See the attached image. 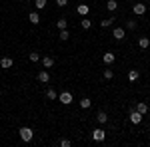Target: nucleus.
Wrapping results in <instances>:
<instances>
[{"label":"nucleus","mask_w":150,"mask_h":147,"mask_svg":"<svg viewBox=\"0 0 150 147\" xmlns=\"http://www.w3.org/2000/svg\"><path fill=\"white\" fill-rule=\"evenodd\" d=\"M134 109H136V111H140V113H142V115H146V113H148V105H146V103H144V102H140L138 105L134 107Z\"/></svg>","instance_id":"obj_11"},{"label":"nucleus","mask_w":150,"mask_h":147,"mask_svg":"<svg viewBox=\"0 0 150 147\" xmlns=\"http://www.w3.org/2000/svg\"><path fill=\"white\" fill-rule=\"evenodd\" d=\"M60 145H62V147H70V145H72V141H70V139H60Z\"/></svg>","instance_id":"obj_28"},{"label":"nucleus","mask_w":150,"mask_h":147,"mask_svg":"<svg viewBox=\"0 0 150 147\" xmlns=\"http://www.w3.org/2000/svg\"><path fill=\"white\" fill-rule=\"evenodd\" d=\"M28 58H30V62H38L40 60V54L38 52H32V54H28Z\"/></svg>","instance_id":"obj_25"},{"label":"nucleus","mask_w":150,"mask_h":147,"mask_svg":"<svg viewBox=\"0 0 150 147\" xmlns=\"http://www.w3.org/2000/svg\"><path fill=\"white\" fill-rule=\"evenodd\" d=\"M36 78H38L40 84H48V82H50V74H48L46 70H42V72H38V76H36Z\"/></svg>","instance_id":"obj_5"},{"label":"nucleus","mask_w":150,"mask_h":147,"mask_svg":"<svg viewBox=\"0 0 150 147\" xmlns=\"http://www.w3.org/2000/svg\"><path fill=\"white\" fill-rule=\"evenodd\" d=\"M138 46L142 48V50H144V48H148V46H150V38H144V36H142V38L138 40Z\"/></svg>","instance_id":"obj_16"},{"label":"nucleus","mask_w":150,"mask_h":147,"mask_svg":"<svg viewBox=\"0 0 150 147\" xmlns=\"http://www.w3.org/2000/svg\"><path fill=\"white\" fill-rule=\"evenodd\" d=\"M96 119H98V123H106V121H108V115H106V111H98Z\"/></svg>","instance_id":"obj_14"},{"label":"nucleus","mask_w":150,"mask_h":147,"mask_svg":"<svg viewBox=\"0 0 150 147\" xmlns=\"http://www.w3.org/2000/svg\"><path fill=\"white\" fill-rule=\"evenodd\" d=\"M40 60H42V66H44L46 70L54 66V58H50V56H44V58H40Z\"/></svg>","instance_id":"obj_8"},{"label":"nucleus","mask_w":150,"mask_h":147,"mask_svg":"<svg viewBox=\"0 0 150 147\" xmlns=\"http://www.w3.org/2000/svg\"><path fill=\"white\" fill-rule=\"evenodd\" d=\"M58 38H60V40H64V42H66V40H68V38H70L68 30H60V36H58Z\"/></svg>","instance_id":"obj_24"},{"label":"nucleus","mask_w":150,"mask_h":147,"mask_svg":"<svg viewBox=\"0 0 150 147\" xmlns=\"http://www.w3.org/2000/svg\"><path fill=\"white\" fill-rule=\"evenodd\" d=\"M82 28H84V30H88V28H90V26H92V20H90V18H82Z\"/></svg>","instance_id":"obj_22"},{"label":"nucleus","mask_w":150,"mask_h":147,"mask_svg":"<svg viewBox=\"0 0 150 147\" xmlns=\"http://www.w3.org/2000/svg\"><path fill=\"white\" fill-rule=\"evenodd\" d=\"M104 137H106V131H104V129H94L92 131V139L94 141H104Z\"/></svg>","instance_id":"obj_4"},{"label":"nucleus","mask_w":150,"mask_h":147,"mask_svg":"<svg viewBox=\"0 0 150 147\" xmlns=\"http://www.w3.org/2000/svg\"><path fill=\"white\" fill-rule=\"evenodd\" d=\"M28 20L32 24H40V14H38V12H30V14H28Z\"/></svg>","instance_id":"obj_10"},{"label":"nucleus","mask_w":150,"mask_h":147,"mask_svg":"<svg viewBox=\"0 0 150 147\" xmlns=\"http://www.w3.org/2000/svg\"><path fill=\"white\" fill-rule=\"evenodd\" d=\"M76 10H78V14H80V16H86V14H88V12H90V8H88V6H86V4H80V6H78V8H76Z\"/></svg>","instance_id":"obj_15"},{"label":"nucleus","mask_w":150,"mask_h":147,"mask_svg":"<svg viewBox=\"0 0 150 147\" xmlns=\"http://www.w3.org/2000/svg\"><path fill=\"white\" fill-rule=\"evenodd\" d=\"M90 105H92V102H90L88 98H82V100H80V107H82V109H88Z\"/></svg>","instance_id":"obj_17"},{"label":"nucleus","mask_w":150,"mask_h":147,"mask_svg":"<svg viewBox=\"0 0 150 147\" xmlns=\"http://www.w3.org/2000/svg\"><path fill=\"white\" fill-rule=\"evenodd\" d=\"M112 22H116L114 16H112V18H104L102 22H100V26H102V28H108V26H112Z\"/></svg>","instance_id":"obj_18"},{"label":"nucleus","mask_w":150,"mask_h":147,"mask_svg":"<svg viewBox=\"0 0 150 147\" xmlns=\"http://www.w3.org/2000/svg\"><path fill=\"white\" fill-rule=\"evenodd\" d=\"M128 117H130V121H132V123L136 125V123H140V121H142V117H144V115H142L140 111H136L134 107H130V111H128Z\"/></svg>","instance_id":"obj_2"},{"label":"nucleus","mask_w":150,"mask_h":147,"mask_svg":"<svg viewBox=\"0 0 150 147\" xmlns=\"http://www.w3.org/2000/svg\"><path fill=\"white\" fill-rule=\"evenodd\" d=\"M18 133H20V139L26 141V143H28V141H32V137H34V131H32L30 127H20V131H18Z\"/></svg>","instance_id":"obj_1"},{"label":"nucleus","mask_w":150,"mask_h":147,"mask_svg":"<svg viewBox=\"0 0 150 147\" xmlns=\"http://www.w3.org/2000/svg\"><path fill=\"white\" fill-rule=\"evenodd\" d=\"M0 68H4V70H8V68H12V58H0Z\"/></svg>","instance_id":"obj_7"},{"label":"nucleus","mask_w":150,"mask_h":147,"mask_svg":"<svg viewBox=\"0 0 150 147\" xmlns=\"http://www.w3.org/2000/svg\"><path fill=\"white\" fill-rule=\"evenodd\" d=\"M66 24H68V22H66V20H64V18H60V20H58V22H56L58 30H66Z\"/></svg>","instance_id":"obj_23"},{"label":"nucleus","mask_w":150,"mask_h":147,"mask_svg":"<svg viewBox=\"0 0 150 147\" xmlns=\"http://www.w3.org/2000/svg\"><path fill=\"white\" fill-rule=\"evenodd\" d=\"M46 4H48V0H36V2H34V6L38 8V10H42V8H46Z\"/></svg>","instance_id":"obj_21"},{"label":"nucleus","mask_w":150,"mask_h":147,"mask_svg":"<svg viewBox=\"0 0 150 147\" xmlns=\"http://www.w3.org/2000/svg\"><path fill=\"white\" fill-rule=\"evenodd\" d=\"M132 10H134V14H138V16H142V14L146 12V6H144L142 2H138V4H134V6H132Z\"/></svg>","instance_id":"obj_6"},{"label":"nucleus","mask_w":150,"mask_h":147,"mask_svg":"<svg viewBox=\"0 0 150 147\" xmlns=\"http://www.w3.org/2000/svg\"><path fill=\"white\" fill-rule=\"evenodd\" d=\"M106 8H108L110 12H114L116 8H118V2H116V0H108V4H106Z\"/></svg>","instance_id":"obj_19"},{"label":"nucleus","mask_w":150,"mask_h":147,"mask_svg":"<svg viewBox=\"0 0 150 147\" xmlns=\"http://www.w3.org/2000/svg\"><path fill=\"white\" fill-rule=\"evenodd\" d=\"M102 60H104V64H112V62L116 60V56L112 54V52H106V54L102 56Z\"/></svg>","instance_id":"obj_12"},{"label":"nucleus","mask_w":150,"mask_h":147,"mask_svg":"<svg viewBox=\"0 0 150 147\" xmlns=\"http://www.w3.org/2000/svg\"><path fill=\"white\" fill-rule=\"evenodd\" d=\"M56 4H58V6H60V8H64V6L68 4V0H56Z\"/></svg>","instance_id":"obj_29"},{"label":"nucleus","mask_w":150,"mask_h":147,"mask_svg":"<svg viewBox=\"0 0 150 147\" xmlns=\"http://www.w3.org/2000/svg\"><path fill=\"white\" fill-rule=\"evenodd\" d=\"M126 26H128V30H136V26H138V24L134 22V20H128V22H126Z\"/></svg>","instance_id":"obj_27"},{"label":"nucleus","mask_w":150,"mask_h":147,"mask_svg":"<svg viewBox=\"0 0 150 147\" xmlns=\"http://www.w3.org/2000/svg\"><path fill=\"white\" fill-rule=\"evenodd\" d=\"M104 78L112 79V78H114V72H112V70H104Z\"/></svg>","instance_id":"obj_26"},{"label":"nucleus","mask_w":150,"mask_h":147,"mask_svg":"<svg viewBox=\"0 0 150 147\" xmlns=\"http://www.w3.org/2000/svg\"><path fill=\"white\" fill-rule=\"evenodd\" d=\"M138 78H140L138 70H130V72H128V82H136Z\"/></svg>","instance_id":"obj_13"},{"label":"nucleus","mask_w":150,"mask_h":147,"mask_svg":"<svg viewBox=\"0 0 150 147\" xmlns=\"http://www.w3.org/2000/svg\"><path fill=\"white\" fill-rule=\"evenodd\" d=\"M124 28H114V32H112V36H114V40H122L124 38Z\"/></svg>","instance_id":"obj_9"},{"label":"nucleus","mask_w":150,"mask_h":147,"mask_svg":"<svg viewBox=\"0 0 150 147\" xmlns=\"http://www.w3.org/2000/svg\"><path fill=\"white\" fill-rule=\"evenodd\" d=\"M58 100L64 103V105H70V103H72V93H70V91H62V93L58 95Z\"/></svg>","instance_id":"obj_3"},{"label":"nucleus","mask_w":150,"mask_h":147,"mask_svg":"<svg viewBox=\"0 0 150 147\" xmlns=\"http://www.w3.org/2000/svg\"><path fill=\"white\" fill-rule=\"evenodd\" d=\"M46 98H48V100H56V98H58V93H56L54 90H52V88H48V90H46Z\"/></svg>","instance_id":"obj_20"}]
</instances>
